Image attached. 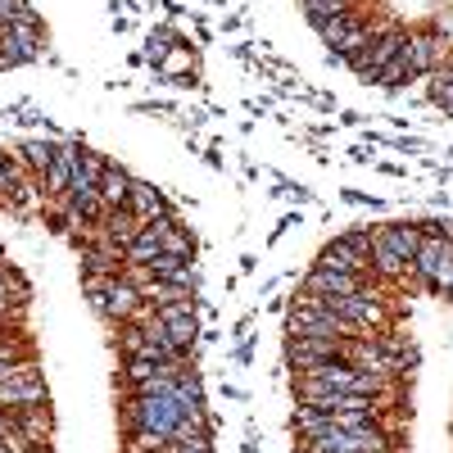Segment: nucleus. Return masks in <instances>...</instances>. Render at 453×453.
Returning <instances> with one entry per match:
<instances>
[{
	"label": "nucleus",
	"mask_w": 453,
	"mask_h": 453,
	"mask_svg": "<svg viewBox=\"0 0 453 453\" xmlns=\"http://www.w3.org/2000/svg\"><path fill=\"white\" fill-rule=\"evenodd\" d=\"M200 403H181L177 395H127L123 403V426L127 431H159V435H177L181 418Z\"/></svg>",
	"instance_id": "1"
},
{
	"label": "nucleus",
	"mask_w": 453,
	"mask_h": 453,
	"mask_svg": "<svg viewBox=\"0 0 453 453\" xmlns=\"http://www.w3.org/2000/svg\"><path fill=\"white\" fill-rule=\"evenodd\" d=\"M286 335H313V340H349L354 331L340 322L335 313H326V304L322 299H313V295H304L299 304L286 313Z\"/></svg>",
	"instance_id": "2"
},
{
	"label": "nucleus",
	"mask_w": 453,
	"mask_h": 453,
	"mask_svg": "<svg viewBox=\"0 0 453 453\" xmlns=\"http://www.w3.org/2000/svg\"><path fill=\"white\" fill-rule=\"evenodd\" d=\"M46 381H42V367H36L32 358L10 376V381H0V408L14 412V408H36V403H46Z\"/></svg>",
	"instance_id": "3"
},
{
	"label": "nucleus",
	"mask_w": 453,
	"mask_h": 453,
	"mask_svg": "<svg viewBox=\"0 0 453 453\" xmlns=\"http://www.w3.org/2000/svg\"><path fill=\"white\" fill-rule=\"evenodd\" d=\"M403 59L412 64V73H418V78H431V73L449 59V36H444L440 27L408 32V42H403Z\"/></svg>",
	"instance_id": "4"
},
{
	"label": "nucleus",
	"mask_w": 453,
	"mask_h": 453,
	"mask_svg": "<svg viewBox=\"0 0 453 453\" xmlns=\"http://www.w3.org/2000/svg\"><path fill=\"white\" fill-rule=\"evenodd\" d=\"M0 55L5 64H27V59H42L46 55V36H42V19L36 23H5L0 27Z\"/></svg>",
	"instance_id": "5"
},
{
	"label": "nucleus",
	"mask_w": 453,
	"mask_h": 453,
	"mask_svg": "<svg viewBox=\"0 0 453 453\" xmlns=\"http://www.w3.org/2000/svg\"><path fill=\"white\" fill-rule=\"evenodd\" d=\"M403 42H408V32H403V27H386V32L376 36V42H372V46H367V50H363L358 59H349V68H354L358 78H363V82L372 87V82H376V78H381V73H386V64H390V59H395V55L403 50Z\"/></svg>",
	"instance_id": "6"
},
{
	"label": "nucleus",
	"mask_w": 453,
	"mask_h": 453,
	"mask_svg": "<svg viewBox=\"0 0 453 453\" xmlns=\"http://www.w3.org/2000/svg\"><path fill=\"white\" fill-rule=\"evenodd\" d=\"M159 322L173 340V349L181 354H191L196 349V335H200V322H196V295H186V299H173V304L159 309Z\"/></svg>",
	"instance_id": "7"
},
{
	"label": "nucleus",
	"mask_w": 453,
	"mask_h": 453,
	"mask_svg": "<svg viewBox=\"0 0 453 453\" xmlns=\"http://www.w3.org/2000/svg\"><path fill=\"white\" fill-rule=\"evenodd\" d=\"M449 263H453V241L440 236L435 226H422V250H418V258H412V273L431 286V281L449 268Z\"/></svg>",
	"instance_id": "8"
},
{
	"label": "nucleus",
	"mask_w": 453,
	"mask_h": 453,
	"mask_svg": "<svg viewBox=\"0 0 453 453\" xmlns=\"http://www.w3.org/2000/svg\"><path fill=\"white\" fill-rule=\"evenodd\" d=\"M123 268H127L123 245H113L104 232H100L96 241L82 245V277H119Z\"/></svg>",
	"instance_id": "9"
},
{
	"label": "nucleus",
	"mask_w": 453,
	"mask_h": 453,
	"mask_svg": "<svg viewBox=\"0 0 453 453\" xmlns=\"http://www.w3.org/2000/svg\"><path fill=\"white\" fill-rule=\"evenodd\" d=\"M340 349H345V340H313V335H290L286 340V363L295 372H309L326 358H340Z\"/></svg>",
	"instance_id": "10"
},
{
	"label": "nucleus",
	"mask_w": 453,
	"mask_h": 453,
	"mask_svg": "<svg viewBox=\"0 0 453 453\" xmlns=\"http://www.w3.org/2000/svg\"><path fill=\"white\" fill-rule=\"evenodd\" d=\"M367 281L358 273H335V268H318L313 263V273L304 277V295L313 299H331V295H358Z\"/></svg>",
	"instance_id": "11"
},
{
	"label": "nucleus",
	"mask_w": 453,
	"mask_h": 453,
	"mask_svg": "<svg viewBox=\"0 0 453 453\" xmlns=\"http://www.w3.org/2000/svg\"><path fill=\"white\" fill-rule=\"evenodd\" d=\"M376 241H381L386 250H395L408 263V273H412V258H418V250H422V226H412V222H386L381 232H376Z\"/></svg>",
	"instance_id": "12"
},
{
	"label": "nucleus",
	"mask_w": 453,
	"mask_h": 453,
	"mask_svg": "<svg viewBox=\"0 0 453 453\" xmlns=\"http://www.w3.org/2000/svg\"><path fill=\"white\" fill-rule=\"evenodd\" d=\"M127 213L136 218V222H159V218H168V200H164V191H155L150 181H132V191H127Z\"/></svg>",
	"instance_id": "13"
},
{
	"label": "nucleus",
	"mask_w": 453,
	"mask_h": 453,
	"mask_svg": "<svg viewBox=\"0 0 453 453\" xmlns=\"http://www.w3.org/2000/svg\"><path fill=\"white\" fill-rule=\"evenodd\" d=\"M78 159H82V145H78V141H64L59 155H55V164H50L46 177H42L46 196H68V181H73V168H78Z\"/></svg>",
	"instance_id": "14"
},
{
	"label": "nucleus",
	"mask_w": 453,
	"mask_h": 453,
	"mask_svg": "<svg viewBox=\"0 0 453 453\" xmlns=\"http://www.w3.org/2000/svg\"><path fill=\"white\" fill-rule=\"evenodd\" d=\"M50 408L46 403H36V408H14V431L32 444H50Z\"/></svg>",
	"instance_id": "15"
},
{
	"label": "nucleus",
	"mask_w": 453,
	"mask_h": 453,
	"mask_svg": "<svg viewBox=\"0 0 453 453\" xmlns=\"http://www.w3.org/2000/svg\"><path fill=\"white\" fill-rule=\"evenodd\" d=\"M104 168H109V159H104V155H96V150H82L78 168H73V181H68V196L100 191V177H104ZM68 196H64V200H68Z\"/></svg>",
	"instance_id": "16"
},
{
	"label": "nucleus",
	"mask_w": 453,
	"mask_h": 453,
	"mask_svg": "<svg viewBox=\"0 0 453 453\" xmlns=\"http://www.w3.org/2000/svg\"><path fill=\"white\" fill-rule=\"evenodd\" d=\"M10 155H14V164L19 168H27V173H36V177H46V168L55 164V155H59V145L55 141H23L19 150H10Z\"/></svg>",
	"instance_id": "17"
},
{
	"label": "nucleus",
	"mask_w": 453,
	"mask_h": 453,
	"mask_svg": "<svg viewBox=\"0 0 453 453\" xmlns=\"http://www.w3.org/2000/svg\"><path fill=\"white\" fill-rule=\"evenodd\" d=\"M318 268H335V273H358V277H363V273L372 268V258H363L358 250H349L345 241L335 236V241H331V245H326V250L318 254Z\"/></svg>",
	"instance_id": "18"
},
{
	"label": "nucleus",
	"mask_w": 453,
	"mask_h": 453,
	"mask_svg": "<svg viewBox=\"0 0 453 453\" xmlns=\"http://www.w3.org/2000/svg\"><path fill=\"white\" fill-rule=\"evenodd\" d=\"M159 232V241H164V254H177V258H191L196 254V236L186 232V226L168 213V218H159V222H150Z\"/></svg>",
	"instance_id": "19"
},
{
	"label": "nucleus",
	"mask_w": 453,
	"mask_h": 453,
	"mask_svg": "<svg viewBox=\"0 0 453 453\" xmlns=\"http://www.w3.org/2000/svg\"><path fill=\"white\" fill-rule=\"evenodd\" d=\"M132 173L127 168H119V164H109L104 168V177H100V200L109 204V209H127V191H132Z\"/></svg>",
	"instance_id": "20"
},
{
	"label": "nucleus",
	"mask_w": 453,
	"mask_h": 453,
	"mask_svg": "<svg viewBox=\"0 0 453 453\" xmlns=\"http://www.w3.org/2000/svg\"><path fill=\"white\" fill-rule=\"evenodd\" d=\"M299 10H304V19L322 32L331 19H345V14H354L358 10V0H299Z\"/></svg>",
	"instance_id": "21"
},
{
	"label": "nucleus",
	"mask_w": 453,
	"mask_h": 453,
	"mask_svg": "<svg viewBox=\"0 0 453 453\" xmlns=\"http://www.w3.org/2000/svg\"><path fill=\"white\" fill-rule=\"evenodd\" d=\"M164 254V241H159V232L155 226H141V236L127 245V268H150Z\"/></svg>",
	"instance_id": "22"
},
{
	"label": "nucleus",
	"mask_w": 453,
	"mask_h": 453,
	"mask_svg": "<svg viewBox=\"0 0 453 453\" xmlns=\"http://www.w3.org/2000/svg\"><path fill=\"white\" fill-rule=\"evenodd\" d=\"M331 426H335L331 412H318V408H309V403L295 408V431L304 435V440H318V435H326Z\"/></svg>",
	"instance_id": "23"
},
{
	"label": "nucleus",
	"mask_w": 453,
	"mask_h": 453,
	"mask_svg": "<svg viewBox=\"0 0 453 453\" xmlns=\"http://www.w3.org/2000/svg\"><path fill=\"white\" fill-rule=\"evenodd\" d=\"M173 46H177V32H173V27H155V32L145 36V50H141V59L159 68V64H164V55H168Z\"/></svg>",
	"instance_id": "24"
},
{
	"label": "nucleus",
	"mask_w": 453,
	"mask_h": 453,
	"mask_svg": "<svg viewBox=\"0 0 453 453\" xmlns=\"http://www.w3.org/2000/svg\"><path fill=\"white\" fill-rule=\"evenodd\" d=\"M412 78H418V73H412V64L403 59V50L386 64V73H381V78H376V87H386V91H399L403 82H412Z\"/></svg>",
	"instance_id": "25"
},
{
	"label": "nucleus",
	"mask_w": 453,
	"mask_h": 453,
	"mask_svg": "<svg viewBox=\"0 0 453 453\" xmlns=\"http://www.w3.org/2000/svg\"><path fill=\"white\" fill-rule=\"evenodd\" d=\"M164 78H186V73H196V50H186V46H173L159 64Z\"/></svg>",
	"instance_id": "26"
},
{
	"label": "nucleus",
	"mask_w": 453,
	"mask_h": 453,
	"mask_svg": "<svg viewBox=\"0 0 453 453\" xmlns=\"http://www.w3.org/2000/svg\"><path fill=\"white\" fill-rule=\"evenodd\" d=\"M168 435L159 431H127V453H168Z\"/></svg>",
	"instance_id": "27"
},
{
	"label": "nucleus",
	"mask_w": 453,
	"mask_h": 453,
	"mask_svg": "<svg viewBox=\"0 0 453 453\" xmlns=\"http://www.w3.org/2000/svg\"><path fill=\"white\" fill-rule=\"evenodd\" d=\"M363 14L354 10V14H345V19H331L326 27H322V46H331V50H340V42H345V36L354 32V23H358Z\"/></svg>",
	"instance_id": "28"
},
{
	"label": "nucleus",
	"mask_w": 453,
	"mask_h": 453,
	"mask_svg": "<svg viewBox=\"0 0 453 453\" xmlns=\"http://www.w3.org/2000/svg\"><path fill=\"white\" fill-rule=\"evenodd\" d=\"M19 177H23V168L10 159V150H5V155H0V200L19 196Z\"/></svg>",
	"instance_id": "29"
},
{
	"label": "nucleus",
	"mask_w": 453,
	"mask_h": 453,
	"mask_svg": "<svg viewBox=\"0 0 453 453\" xmlns=\"http://www.w3.org/2000/svg\"><path fill=\"white\" fill-rule=\"evenodd\" d=\"M5 23H36V10L27 0H0V27Z\"/></svg>",
	"instance_id": "30"
},
{
	"label": "nucleus",
	"mask_w": 453,
	"mask_h": 453,
	"mask_svg": "<svg viewBox=\"0 0 453 453\" xmlns=\"http://www.w3.org/2000/svg\"><path fill=\"white\" fill-rule=\"evenodd\" d=\"M431 100H435V104H440L444 113H453V78H449V82H444L440 91H431Z\"/></svg>",
	"instance_id": "31"
},
{
	"label": "nucleus",
	"mask_w": 453,
	"mask_h": 453,
	"mask_svg": "<svg viewBox=\"0 0 453 453\" xmlns=\"http://www.w3.org/2000/svg\"><path fill=\"white\" fill-rule=\"evenodd\" d=\"M0 435H14V412L0 408Z\"/></svg>",
	"instance_id": "32"
},
{
	"label": "nucleus",
	"mask_w": 453,
	"mask_h": 453,
	"mask_svg": "<svg viewBox=\"0 0 453 453\" xmlns=\"http://www.w3.org/2000/svg\"><path fill=\"white\" fill-rule=\"evenodd\" d=\"M0 335H10V313H0Z\"/></svg>",
	"instance_id": "33"
},
{
	"label": "nucleus",
	"mask_w": 453,
	"mask_h": 453,
	"mask_svg": "<svg viewBox=\"0 0 453 453\" xmlns=\"http://www.w3.org/2000/svg\"><path fill=\"white\" fill-rule=\"evenodd\" d=\"M0 68H10V64H5V55H0Z\"/></svg>",
	"instance_id": "34"
},
{
	"label": "nucleus",
	"mask_w": 453,
	"mask_h": 453,
	"mask_svg": "<svg viewBox=\"0 0 453 453\" xmlns=\"http://www.w3.org/2000/svg\"><path fill=\"white\" fill-rule=\"evenodd\" d=\"M449 5H453V0H449Z\"/></svg>",
	"instance_id": "35"
}]
</instances>
